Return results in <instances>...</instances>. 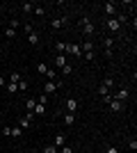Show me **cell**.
Masks as SVG:
<instances>
[{
    "label": "cell",
    "instance_id": "obj_37",
    "mask_svg": "<svg viewBox=\"0 0 137 153\" xmlns=\"http://www.w3.org/2000/svg\"><path fill=\"white\" fill-rule=\"evenodd\" d=\"M5 85H7V80H5L2 76H0V87H5Z\"/></svg>",
    "mask_w": 137,
    "mask_h": 153
},
{
    "label": "cell",
    "instance_id": "obj_19",
    "mask_svg": "<svg viewBox=\"0 0 137 153\" xmlns=\"http://www.w3.org/2000/svg\"><path fill=\"white\" fill-rule=\"evenodd\" d=\"M55 51H57V55H62V53H66V44H62V41H57V44H55Z\"/></svg>",
    "mask_w": 137,
    "mask_h": 153
},
{
    "label": "cell",
    "instance_id": "obj_31",
    "mask_svg": "<svg viewBox=\"0 0 137 153\" xmlns=\"http://www.w3.org/2000/svg\"><path fill=\"white\" fill-rule=\"evenodd\" d=\"M23 30H25L27 34H30V32H34V25H30V23H25V25H23Z\"/></svg>",
    "mask_w": 137,
    "mask_h": 153
},
{
    "label": "cell",
    "instance_id": "obj_36",
    "mask_svg": "<svg viewBox=\"0 0 137 153\" xmlns=\"http://www.w3.org/2000/svg\"><path fill=\"white\" fill-rule=\"evenodd\" d=\"M105 153H119V151H117V146H107V149H105Z\"/></svg>",
    "mask_w": 137,
    "mask_h": 153
},
{
    "label": "cell",
    "instance_id": "obj_1",
    "mask_svg": "<svg viewBox=\"0 0 137 153\" xmlns=\"http://www.w3.org/2000/svg\"><path fill=\"white\" fill-rule=\"evenodd\" d=\"M80 25H82V32H85L87 37H91V34H94V25H91V21L87 19V16H82V19H80Z\"/></svg>",
    "mask_w": 137,
    "mask_h": 153
},
{
    "label": "cell",
    "instance_id": "obj_38",
    "mask_svg": "<svg viewBox=\"0 0 137 153\" xmlns=\"http://www.w3.org/2000/svg\"><path fill=\"white\" fill-rule=\"evenodd\" d=\"M0 117H2V108H0Z\"/></svg>",
    "mask_w": 137,
    "mask_h": 153
},
{
    "label": "cell",
    "instance_id": "obj_28",
    "mask_svg": "<svg viewBox=\"0 0 137 153\" xmlns=\"http://www.w3.org/2000/svg\"><path fill=\"white\" fill-rule=\"evenodd\" d=\"M34 14H37V16H44L46 9H44V7H34Z\"/></svg>",
    "mask_w": 137,
    "mask_h": 153
},
{
    "label": "cell",
    "instance_id": "obj_16",
    "mask_svg": "<svg viewBox=\"0 0 137 153\" xmlns=\"http://www.w3.org/2000/svg\"><path fill=\"white\" fill-rule=\"evenodd\" d=\"M41 153H59V149H57V146H53V144H48V146L41 149Z\"/></svg>",
    "mask_w": 137,
    "mask_h": 153
},
{
    "label": "cell",
    "instance_id": "obj_4",
    "mask_svg": "<svg viewBox=\"0 0 137 153\" xmlns=\"http://www.w3.org/2000/svg\"><path fill=\"white\" fill-rule=\"evenodd\" d=\"M103 9H105V14H107L110 19H114V14H117V5H114V2H105Z\"/></svg>",
    "mask_w": 137,
    "mask_h": 153
},
{
    "label": "cell",
    "instance_id": "obj_13",
    "mask_svg": "<svg viewBox=\"0 0 137 153\" xmlns=\"http://www.w3.org/2000/svg\"><path fill=\"white\" fill-rule=\"evenodd\" d=\"M112 46H114V39H112V37H105L103 39V48H105V51H112Z\"/></svg>",
    "mask_w": 137,
    "mask_h": 153
},
{
    "label": "cell",
    "instance_id": "obj_18",
    "mask_svg": "<svg viewBox=\"0 0 137 153\" xmlns=\"http://www.w3.org/2000/svg\"><path fill=\"white\" fill-rule=\"evenodd\" d=\"M34 105H37V101H34V98H25V108H27V112H32Z\"/></svg>",
    "mask_w": 137,
    "mask_h": 153
},
{
    "label": "cell",
    "instance_id": "obj_10",
    "mask_svg": "<svg viewBox=\"0 0 137 153\" xmlns=\"http://www.w3.org/2000/svg\"><path fill=\"white\" fill-rule=\"evenodd\" d=\"M64 23H66V19H53L50 27H53V30H59V27H64Z\"/></svg>",
    "mask_w": 137,
    "mask_h": 153
},
{
    "label": "cell",
    "instance_id": "obj_15",
    "mask_svg": "<svg viewBox=\"0 0 137 153\" xmlns=\"http://www.w3.org/2000/svg\"><path fill=\"white\" fill-rule=\"evenodd\" d=\"M27 41H30V44H39V32H30V34H27Z\"/></svg>",
    "mask_w": 137,
    "mask_h": 153
},
{
    "label": "cell",
    "instance_id": "obj_8",
    "mask_svg": "<svg viewBox=\"0 0 137 153\" xmlns=\"http://www.w3.org/2000/svg\"><path fill=\"white\" fill-rule=\"evenodd\" d=\"M107 105H110V110H112V112H121V110H124V103L114 101V98H112V101L107 103Z\"/></svg>",
    "mask_w": 137,
    "mask_h": 153
},
{
    "label": "cell",
    "instance_id": "obj_32",
    "mask_svg": "<svg viewBox=\"0 0 137 153\" xmlns=\"http://www.w3.org/2000/svg\"><path fill=\"white\" fill-rule=\"evenodd\" d=\"M59 153H73V149H71V146H66V144H64V146L59 149Z\"/></svg>",
    "mask_w": 137,
    "mask_h": 153
},
{
    "label": "cell",
    "instance_id": "obj_20",
    "mask_svg": "<svg viewBox=\"0 0 137 153\" xmlns=\"http://www.w3.org/2000/svg\"><path fill=\"white\" fill-rule=\"evenodd\" d=\"M21 135H23V128H12V133H9V137H21Z\"/></svg>",
    "mask_w": 137,
    "mask_h": 153
},
{
    "label": "cell",
    "instance_id": "obj_39",
    "mask_svg": "<svg viewBox=\"0 0 137 153\" xmlns=\"http://www.w3.org/2000/svg\"><path fill=\"white\" fill-rule=\"evenodd\" d=\"M0 23H2V16H0Z\"/></svg>",
    "mask_w": 137,
    "mask_h": 153
},
{
    "label": "cell",
    "instance_id": "obj_34",
    "mask_svg": "<svg viewBox=\"0 0 137 153\" xmlns=\"http://www.w3.org/2000/svg\"><path fill=\"white\" fill-rule=\"evenodd\" d=\"M128 146H130V151H137V142L130 140V142H128Z\"/></svg>",
    "mask_w": 137,
    "mask_h": 153
},
{
    "label": "cell",
    "instance_id": "obj_5",
    "mask_svg": "<svg viewBox=\"0 0 137 153\" xmlns=\"http://www.w3.org/2000/svg\"><path fill=\"white\" fill-rule=\"evenodd\" d=\"M105 25H107V30H110V32H119L121 23H119L117 19H107V23H105Z\"/></svg>",
    "mask_w": 137,
    "mask_h": 153
},
{
    "label": "cell",
    "instance_id": "obj_12",
    "mask_svg": "<svg viewBox=\"0 0 137 153\" xmlns=\"http://www.w3.org/2000/svg\"><path fill=\"white\" fill-rule=\"evenodd\" d=\"M21 80H23V78H21V73H19V71H14L12 76H9V80H7V82H14V85H19Z\"/></svg>",
    "mask_w": 137,
    "mask_h": 153
},
{
    "label": "cell",
    "instance_id": "obj_3",
    "mask_svg": "<svg viewBox=\"0 0 137 153\" xmlns=\"http://www.w3.org/2000/svg\"><path fill=\"white\" fill-rule=\"evenodd\" d=\"M66 53H71V55H76V57H82L80 44H66Z\"/></svg>",
    "mask_w": 137,
    "mask_h": 153
},
{
    "label": "cell",
    "instance_id": "obj_27",
    "mask_svg": "<svg viewBox=\"0 0 137 153\" xmlns=\"http://www.w3.org/2000/svg\"><path fill=\"white\" fill-rule=\"evenodd\" d=\"M19 25H21L19 21H16V19H12V21H9V25H7V27H12V30H16V27H19Z\"/></svg>",
    "mask_w": 137,
    "mask_h": 153
},
{
    "label": "cell",
    "instance_id": "obj_26",
    "mask_svg": "<svg viewBox=\"0 0 137 153\" xmlns=\"http://www.w3.org/2000/svg\"><path fill=\"white\" fill-rule=\"evenodd\" d=\"M103 85L107 87V89H112V85H114V80H112V78H105V80H103Z\"/></svg>",
    "mask_w": 137,
    "mask_h": 153
},
{
    "label": "cell",
    "instance_id": "obj_25",
    "mask_svg": "<svg viewBox=\"0 0 137 153\" xmlns=\"http://www.w3.org/2000/svg\"><path fill=\"white\" fill-rule=\"evenodd\" d=\"M7 91H9V94L19 91V85H14V82H7Z\"/></svg>",
    "mask_w": 137,
    "mask_h": 153
},
{
    "label": "cell",
    "instance_id": "obj_9",
    "mask_svg": "<svg viewBox=\"0 0 137 153\" xmlns=\"http://www.w3.org/2000/svg\"><path fill=\"white\" fill-rule=\"evenodd\" d=\"M32 114H34V117H44V114H46V105L37 103V105H34V110H32Z\"/></svg>",
    "mask_w": 137,
    "mask_h": 153
},
{
    "label": "cell",
    "instance_id": "obj_11",
    "mask_svg": "<svg viewBox=\"0 0 137 153\" xmlns=\"http://www.w3.org/2000/svg\"><path fill=\"white\" fill-rule=\"evenodd\" d=\"M76 123V114H71V112H64V126H73Z\"/></svg>",
    "mask_w": 137,
    "mask_h": 153
},
{
    "label": "cell",
    "instance_id": "obj_29",
    "mask_svg": "<svg viewBox=\"0 0 137 153\" xmlns=\"http://www.w3.org/2000/svg\"><path fill=\"white\" fill-rule=\"evenodd\" d=\"M46 76L50 78V80H55V78H57V73H55V71H53V69H48V71H46Z\"/></svg>",
    "mask_w": 137,
    "mask_h": 153
},
{
    "label": "cell",
    "instance_id": "obj_2",
    "mask_svg": "<svg viewBox=\"0 0 137 153\" xmlns=\"http://www.w3.org/2000/svg\"><path fill=\"white\" fill-rule=\"evenodd\" d=\"M128 96H130V91L126 89V87H121V89L112 96V98H114V101H119V103H124V101H128Z\"/></svg>",
    "mask_w": 137,
    "mask_h": 153
},
{
    "label": "cell",
    "instance_id": "obj_7",
    "mask_svg": "<svg viewBox=\"0 0 137 153\" xmlns=\"http://www.w3.org/2000/svg\"><path fill=\"white\" fill-rule=\"evenodd\" d=\"M64 144H66V135H55V142H53V146L62 149Z\"/></svg>",
    "mask_w": 137,
    "mask_h": 153
},
{
    "label": "cell",
    "instance_id": "obj_33",
    "mask_svg": "<svg viewBox=\"0 0 137 153\" xmlns=\"http://www.w3.org/2000/svg\"><path fill=\"white\" fill-rule=\"evenodd\" d=\"M19 89H21V91L27 89V82H25V80H21V82H19Z\"/></svg>",
    "mask_w": 137,
    "mask_h": 153
},
{
    "label": "cell",
    "instance_id": "obj_35",
    "mask_svg": "<svg viewBox=\"0 0 137 153\" xmlns=\"http://www.w3.org/2000/svg\"><path fill=\"white\" fill-rule=\"evenodd\" d=\"M37 103H41V105H46V103H48V96L44 94V96H41V98H39V101H37Z\"/></svg>",
    "mask_w": 137,
    "mask_h": 153
},
{
    "label": "cell",
    "instance_id": "obj_17",
    "mask_svg": "<svg viewBox=\"0 0 137 153\" xmlns=\"http://www.w3.org/2000/svg\"><path fill=\"white\" fill-rule=\"evenodd\" d=\"M21 9H23L25 14H30V12H34V5H32V2H23V5H21Z\"/></svg>",
    "mask_w": 137,
    "mask_h": 153
},
{
    "label": "cell",
    "instance_id": "obj_23",
    "mask_svg": "<svg viewBox=\"0 0 137 153\" xmlns=\"http://www.w3.org/2000/svg\"><path fill=\"white\" fill-rule=\"evenodd\" d=\"M98 94H101V96L105 98V96H110V89H107L105 85H101V87H98Z\"/></svg>",
    "mask_w": 137,
    "mask_h": 153
},
{
    "label": "cell",
    "instance_id": "obj_24",
    "mask_svg": "<svg viewBox=\"0 0 137 153\" xmlns=\"http://www.w3.org/2000/svg\"><path fill=\"white\" fill-rule=\"evenodd\" d=\"M5 37H7V39H14V37H16V30H12V27H5Z\"/></svg>",
    "mask_w": 137,
    "mask_h": 153
},
{
    "label": "cell",
    "instance_id": "obj_22",
    "mask_svg": "<svg viewBox=\"0 0 137 153\" xmlns=\"http://www.w3.org/2000/svg\"><path fill=\"white\" fill-rule=\"evenodd\" d=\"M71 71H73L71 64H64V66H62V76H71Z\"/></svg>",
    "mask_w": 137,
    "mask_h": 153
},
{
    "label": "cell",
    "instance_id": "obj_30",
    "mask_svg": "<svg viewBox=\"0 0 137 153\" xmlns=\"http://www.w3.org/2000/svg\"><path fill=\"white\" fill-rule=\"evenodd\" d=\"M82 55H85V59H87V62H91V59H94V51H89V53H82Z\"/></svg>",
    "mask_w": 137,
    "mask_h": 153
},
{
    "label": "cell",
    "instance_id": "obj_6",
    "mask_svg": "<svg viewBox=\"0 0 137 153\" xmlns=\"http://www.w3.org/2000/svg\"><path fill=\"white\" fill-rule=\"evenodd\" d=\"M76 110H78V101H76V98H69V101H66V112L76 114Z\"/></svg>",
    "mask_w": 137,
    "mask_h": 153
},
{
    "label": "cell",
    "instance_id": "obj_21",
    "mask_svg": "<svg viewBox=\"0 0 137 153\" xmlns=\"http://www.w3.org/2000/svg\"><path fill=\"white\" fill-rule=\"evenodd\" d=\"M37 71H39L41 76H46V71H48V66H46V62H39V64H37Z\"/></svg>",
    "mask_w": 137,
    "mask_h": 153
},
{
    "label": "cell",
    "instance_id": "obj_14",
    "mask_svg": "<svg viewBox=\"0 0 137 153\" xmlns=\"http://www.w3.org/2000/svg\"><path fill=\"white\" fill-rule=\"evenodd\" d=\"M64 64H69V62H66V57H64V55H57V57H55V66H57V69H62Z\"/></svg>",
    "mask_w": 137,
    "mask_h": 153
}]
</instances>
